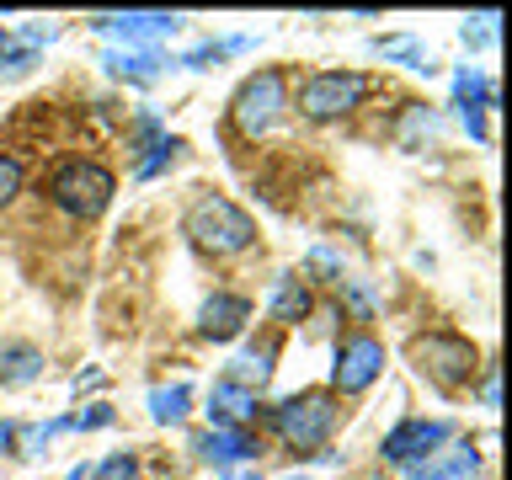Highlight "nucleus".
Returning <instances> with one entry per match:
<instances>
[{
	"label": "nucleus",
	"instance_id": "f03ea898",
	"mask_svg": "<svg viewBox=\"0 0 512 480\" xmlns=\"http://www.w3.org/2000/svg\"><path fill=\"white\" fill-rule=\"evenodd\" d=\"M112 171L102 166V160H86V155H75V160H64V166L54 171V182H48V198H54L59 214H70V219H96L102 208L112 203Z\"/></svg>",
	"mask_w": 512,
	"mask_h": 480
},
{
	"label": "nucleus",
	"instance_id": "39448f33",
	"mask_svg": "<svg viewBox=\"0 0 512 480\" xmlns=\"http://www.w3.org/2000/svg\"><path fill=\"white\" fill-rule=\"evenodd\" d=\"M368 96V75L358 70H320L299 86V112L310 123H336L347 112H358Z\"/></svg>",
	"mask_w": 512,
	"mask_h": 480
},
{
	"label": "nucleus",
	"instance_id": "0eeeda50",
	"mask_svg": "<svg viewBox=\"0 0 512 480\" xmlns=\"http://www.w3.org/2000/svg\"><path fill=\"white\" fill-rule=\"evenodd\" d=\"M384 374V342L379 336H347L342 347H336V363H331V384L342 395H358L368 390Z\"/></svg>",
	"mask_w": 512,
	"mask_h": 480
},
{
	"label": "nucleus",
	"instance_id": "1a4fd4ad",
	"mask_svg": "<svg viewBox=\"0 0 512 480\" xmlns=\"http://www.w3.org/2000/svg\"><path fill=\"white\" fill-rule=\"evenodd\" d=\"M251 320V299L246 294H214L198 310V331L208 336V342H235L240 331H246Z\"/></svg>",
	"mask_w": 512,
	"mask_h": 480
},
{
	"label": "nucleus",
	"instance_id": "dca6fc26",
	"mask_svg": "<svg viewBox=\"0 0 512 480\" xmlns=\"http://www.w3.org/2000/svg\"><path fill=\"white\" fill-rule=\"evenodd\" d=\"M310 315V288L299 278H283L278 294H272V320H283V326H299V320Z\"/></svg>",
	"mask_w": 512,
	"mask_h": 480
},
{
	"label": "nucleus",
	"instance_id": "ddd939ff",
	"mask_svg": "<svg viewBox=\"0 0 512 480\" xmlns=\"http://www.w3.org/2000/svg\"><path fill=\"white\" fill-rule=\"evenodd\" d=\"M208 416H214V427L240 432V422H251V416H256V390H240V384L219 379L214 395H208Z\"/></svg>",
	"mask_w": 512,
	"mask_h": 480
},
{
	"label": "nucleus",
	"instance_id": "a878e982",
	"mask_svg": "<svg viewBox=\"0 0 512 480\" xmlns=\"http://www.w3.org/2000/svg\"><path fill=\"white\" fill-rule=\"evenodd\" d=\"M70 480H86V470H70Z\"/></svg>",
	"mask_w": 512,
	"mask_h": 480
},
{
	"label": "nucleus",
	"instance_id": "9b49d317",
	"mask_svg": "<svg viewBox=\"0 0 512 480\" xmlns=\"http://www.w3.org/2000/svg\"><path fill=\"white\" fill-rule=\"evenodd\" d=\"M480 470V454L470 443H448L438 448V454H427L422 464H411V475L406 480H475Z\"/></svg>",
	"mask_w": 512,
	"mask_h": 480
},
{
	"label": "nucleus",
	"instance_id": "2eb2a0df",
	"mask_svg": "<svg viewBox=\"0 0 512 480\" xmlns=\"http://www.w3.org/2000/svg\"><path fill=\"white\" fill-rule=\"evenodd\" d=\"M43 374V352L27 342H6L0 347V384H32Z\"/></svg>",
	"mask_w": 512,
	"mask_h": 480
},
{
	"label": "nucleus",
	"instance_id": "9d476101",
	"mask_svg": "<svg viewBox=\"0 0 512 480\" xmlns=\"http://www.w3.org/2000/svg\"><path fill=\"white\" fill-rule=\"evenodd\" d=\"M96 27L112 32V38L144 43V38H171L182 27V16L176 11H118V16H96Z\"/></svg>",
	"mask_w": 512,
	"mask_h": 480
},
{
	"label": "nucleus",
	"instance_id": "7ed1b4c3",
	"mask_svg": "<svg viewBox=\"0 0 512 480\" xmlns=\"http://www.w3.org/2000/svg\"><path fill=\"white\" fill-rule=\"evenodd\" d=\"M272 432L288 448H320L336 432V400L326 390H304L272 406Z\"/></svg>",
	"mask_w": 512,
	"mask_h": 480
},
{
	"label": "nucleus",
	"instance_id": "4468645a",
	"mask_svg": "<svg viewBox=\"0 0 512 480\" xmlns=\"http://www.w3.org/2000/svg\"><path fill=\"white\" fill-rule=\"evenodd\" d=\"M203 459H214V464H224V470H235V464H246V459H256V443L246 438V432H224V427H214V432H203L198 443Z\"/></svg>",
	"mask_w": 512,
	"mask_h": 480
},
{
	"label": "nucleus",
	"instance_id": "4be33fe9",
	"mask_svg": "<svg viewBox=\"0 0 512 480\" xmlns=\"http://www.w3.org/2000/svg\"><path fill=\"white\" fill-rule=\"evenodd\" d=\"M16 192H22V160H11V155H0V208H6Z\"/></svg>",
	"mask_w": 512,
	"mask_h": 480
},
{
	"label": "nucleus",
	"instance_id": "6e6552de",
	"mask_svg": "<svg viewBox=\"0 0 512 480\" xmlns=\"http://www.w3.org/2000/svg\"><path fill=\"white\" fill-rule=\"evenodd\" d=\"M448 443V422H427V416H411V422H400L384 432L379 454L390 464H422L427 454H438V448Z\"/></svg>",
	"mask_w": 512,
	"mask_h": 480
},
{
	"label": "nucleus",
	"instance_id": "b1692460",
	"mask_svg": "<svg viewBox=\"0 0 512 480\" xmlns=\"http://www.w3.org/2000/svg\"><path fill=\"white\" fill-rule=\"evenodd\" d=\"M107 422H112V411H107V406H96V411H86V416H75L70 427H107Z\"/></svg>",
	"mask_w": 512,
	"mask_h": 480
},
{
	"label": "nucleus",
	"instance_id": "f8f14e48",
	"mask_svg": "<svg viewBox=\"0 0 512 480\" xmlns=\"http://www.w3.org/2000/svg\"><path fill=\"white\" fill-rule=\"evenodd\" d=\"M454 96H459V107H464V128L486 144L491 134H486V107L496 102V91H491V80L480 75V70H464L459 80H454Z\"/></svg>",
	"mask_w": 512,
	"mask_h": 480
},
{
	"label": "nucleus",
	"instance_id": "f3484780",
	"mask_svg": "<svg viewBox=\"0 0 512 480\" xmlns=\"http://www.w3.org/2000/svg\"><path fill=\"white\" fill-rule=\"evenodd\" d=\"M230 384H240V390H251V384H267L272 379V347H256V352H240L235 368L224 374Z\"/></svg>",
	"mask_w": 512,
	"mask_h": 480
},
{
	"label": "nucleus",
	"instance_id": "20e7f679",
	"mask_svg": "<svg viewBox=\"0 0 512 480\" xmlns=\"http://www.w3.org/2000/svg\"><path fill=\"white\" fill-rule=\"evenodd\" d=\"M411 358H416V368H422L432 384H443V390H464V384L480 374L475 342H464V336H454V331H427V336H416V342H411Z\"/></svg>",
	"mask_w": 512,
	"mask_h": 480
},
{
	"label": "nucleus",
	"instance_id": "6ab92c4d",
	"mask_svg": "<svg viewBox=\"0 0 512 480\" xmlns=\"http://www.w3.org/2000/svg\"><path fill=\"white\" fill-rule=\"evenodd\" d=\"M107 64H112V75H134V80H150V75H160V54H150V48H144V54H107Z\"/></svg>",
	"mask_w": 512,
	"mask_h": 480
},
{
	"label": "nucleus",
	"instance_id": "423d86ee",
	"mask_svg": "<svg viewBox=\"0 0 512 480\" xmlns=\"http://www.w3.org/2000/svg\"><path fill=\"white\" fill-rule=\"evenodd\" d=\"M235 128L246 139H262V134H272L278 128V118L288 112V80H283V70H256L246 86L235 91Z\"/></svg>",
	"mask_w": 512,
	"mask_h": 480
},
{
	"label": "nucleus",
	"instance_id": "5701e85b",
	"mask_svg": "<svg viewBox=\"0 0 512 480\" xmlns=\"http://www.w3.org/2000/svg\"><path fill=\"white\" fill-rule=\"evenodd\" d=\"M379 48H384V54H395V59H411V70H432V59L422 54V43H411V38H390Z\"/></svg>",
	"mask_w": 512,
	"mask_h": 480
},
{
	"label": "nucleus",
	"instance_id": "a211bd4d",
	"mask_svg": "<svg viewBox=\"0 0 512 480\" xmlns=\"http://www.w3.org/2000/svg\"><path fill=\"white\" fill-rule=\"evenodd\" d=\"M187 406H192L187 384H160V390H150V416L155 422H182Z\"/></svg>",
	"mask_w": 512,
	"mask_h": 480
},
{
	"label": "nucleus",
	"instance_id": "393cba45",
	"mask_svg": "<svg viewBox=\"0 0 512 480\" xmlns=\"http://www.w3.org/2000/svg\"><path fill=\"white\" fill-rule=\"evenodd\" d=\"M11 443V422H0V448H6Z\"/></svg>",
	"mask_w": 512,
	"mask_h": 480
},
{
	"label": "nucleus",
	"instance_id": "412c9836",
	"mask_svg": "<svg viewBox=\"0 0 512 480\" xmlns=\"http://www.w3.org/2000/svg\"><path fill=\"white\" fill-rule=\"evenodd\" d=\"M96 480H139V459L134 454H112L96 464Z\"/></svg>",
	"mask_w": 512,
	"mask_h": 480
},
{
	"label": "nucleus",
	"instance_id": "f257e3e1",
	"mask_svg": "<svg viewBox=\"0 0 512 480\" xmlns=\"http://www.w3.org/2000/svg\"><path fill=\"white\" fill-rule=\"evenodd\" d=\"M187 235H192V246H203L214 256H240L256 240V219L235 198H224V192H203L187 208Z\"/></svg>",
	"mask_w": 512,
	"mask_h": 480
},
{
	"label": "nucleus",
	"instance_id": "bb28decb",
	"mask_svg": "<svg viewBox=\"0 0 512 480\" xmlns=\"http://www.w3.org/2000/svg\"><path fill=\"white\" fill-rule=\"evenodd\" d=\"M288 480H299V475H288Z\"/></svg>",
	"mask_w": 512,
	"mask_h": 480
},
{
	"label": "nucleus",
	"instance_id": "aec40b11",
	"mask_svg": "<svg viewBox=\"0 0 512 480\" xmlns=\"http://www.w3.org/2000/svg\"><path fill=\"white\" fill-rule=\"evenodd\" d=\"M176 150H182V139H155V144H150V155L139 160V171H134V176H155L160 166H166V160H176Z\"/></svg>",
	"mask_w": 512,
	"mask_h": 480
}]
</instances>
